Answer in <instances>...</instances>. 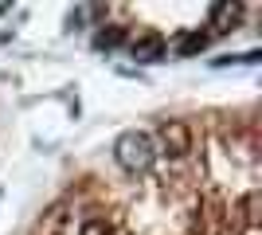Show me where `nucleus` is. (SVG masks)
Returning a JSON list of instances; mask_svg holds the SVG:
<instances>
[{
    "label": "nucleus",
    "mask_w": 262,
    "mask_h": 235,
    "mask_svg": "<svg viewBox=\"0 0 262 235\" xmlns=\"http://www.w3.org/2000/svg\"><path fill=\"white\" fill-rule=\"evenodd\" d=\"M161 149L164 157H172V161H184L188 153H192V130H188V122H164L161 125Z\"/></svg>",
    "instance_id": "7ed1b4c3"
},
{
    "label": "nucleus",
    "mask_w": 262,
    "mask_h": 235,
    "mask_svg": "<svg viewBox=\"0 0 262 235\" xmlns=\"http://www.w3.org/2000/svg\"><path fill=\"white\" fill-rule=\"evenodd\" d=\"M258 188H251L247 196H243V204H239V216H243V227H258Z\"/></svg>",
    "instance_id": "0eeeda50"
},
{
    "label": "nucleus",
    "mask_w": 262,
    "mask_h": 235,
    "mask_svg": "<svg viewBox=\"0 0 262 235\" xmlns=\"http://www.w3.org/2000/svg\"><path fill=\"white\" fill-rule=\"evenodd\" d=\"M208 39L211 35L208 32H184L180 35V39H176V55H200V51H204V47H208Z\"/></svg>",
    "instance_id": "39448f33"
},
{
    "label": "nucleus",
    "mask_w": 262,
    "mask_h": 235,
    "mask_svg": "<svg viewBox=\"0 0 262 235\" xmlns=\"http://www.w3.org/2000/svg\"><path fill=\"white\" fill-rule=\"evenodd\" d=\"M262 59V51H247V55H223V59H215V67H227V63H243V67H254Z\"/></svg>",
    "instance_id": "1a4fd4ad"
},
{
    "label": "nucleus",
    "mask_w": 262,
    "mask_h": 235,
    "mask_svg": "<svg viewBox=\"0 0 262 235\" xmlns=\"http://www.w3.org/2000/svg\"><path fill=\"white\" fill-rule=\"evenodd\" d=\"M78 235H114V227H110V220H102V216H86V220L78 224Z\"/></svg>",
    "instance_id": "6e6552de"
},
{
    "label": "nucleus",
    "mask_w": 262,
    "mask_h": 235,
    "mask_svg": "<svg viewBox=\"0 0 262 235\" xmlns=\"http://www.w3.org/2000/svg\"><path fill=\"white\" fill-rule=\"evenodd\" d=\"M243 4L239 0H223V4H211V32L215 35H227V32H235L239 28V20H243Z\"/></svg>",
    "instance_id": "20e7f679"
},
{
    "label": "nucleus",
    "mask_w": 262,
    "mask_h": 235,
    "mask_svg": "<svg viewBox=\"0 0 262 235\" xmlns=\"http://www.w3.org/2000/svg\"><path fill=\"white\" fill-rule=\"evenodd\" d=\"M125 44V28L121 24H110V28H102L98 35H94V47L98 51H114V47H121Z\"/></svg>",
    "instance_id": "423d86ee"
},
{
    "label": "nucleus",
    "mask_w": 262,
    "mask_h": 235,
    "mask_svg": "<svg viewBox=\"0 0 262 235\" xmlns=\"http://www.w3.org/2000/svg\"><path fill=\"white\" fill-rule=\"evenodd\" d=\"M129 55L137 59V63H161V59L168 55V39H164L157 28H145V32H137L129 39Z\"/></svg>",
    "instance_id": "f03ea898"
},
{
    "label": "nucleus",
    "mask_w": 262,
    "mask_h": 235,
    "mask_svg": "<svg viewBox=\"0 0 262 235\" xmlns=\"http://www.w3.org/2000/svg\"><path fill=\"white\" fill-rule=\"evenodd\" d=\"M114 161H118V168H125V173H149L153 161H157L153 134H145V130H125V134L114 141Z\"/></svg>",
    "instance_id": "f257e3e1"
}]
</instances>
